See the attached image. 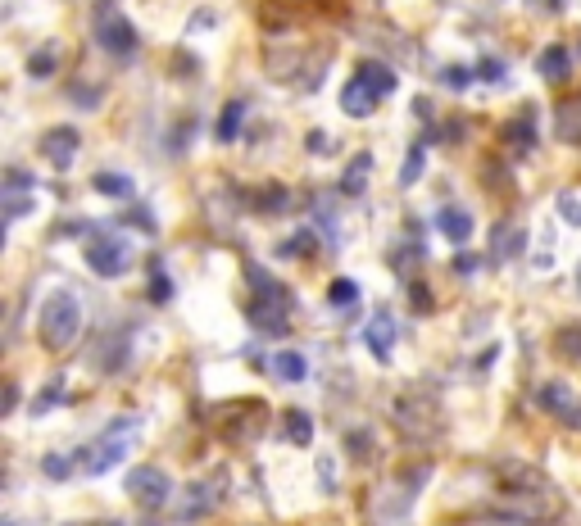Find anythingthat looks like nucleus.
<instances>
[{
    "label": "nucleus",
    "instance_id": "nucleus-20",
    "mask_svg": "<svg viewBox=\"0 0 581 526\" xmlns=\"http://www.w3.org/2000/svg\"><path fill=\"white\" fill-rule=\"evenodd\" d=\"M91 186H96L105 200H132V191H137L132 177H123V173H96V182H91Z\"/></svg>",
    "mask_w": 581,
    "mask_h": 526
},
{
    "label": "nucleus",
    "instance_id": "nucleus-31",
    "mask_svg": "<svg viewBox=\"0 0 581 526\" xmlns=\"http://www.w3.org/2000/svg\"><path fill=\"white\" fill-rule=\"evenodd\" d=\"M559 214H563V223L581 227V195L577 191H563L559 195Z\"/></svg>",
    "mask_w": 581,
    "mask_h": 526
},
{
    "label": "nucleus",
    "instance_id": "nucleus-32",
    "mask_svg": "<svg viewBox=\"0 0 581 526\" xmlns=\"http://www.w3.org/2000/svg\"><path fill=\"white\" fill-rule=\"evenodd\" d=\"M150 300H155V304H168V300H173V282H168V277L159 273V268H150Z\"/></svg>",
    "mask_w": 581,
    "mask_h": 526
},
{
    "label": "nucleus",
    "instance_id": "nucleus-18",
    "mask_svg": "<svg viewBox=\"0 0 581 526\" xmlns=\"http://www.w3.org/2000/svg\"><path fill=\"white\" fill-rule=\"evenodd\" d=\"M241 118H246V100H227L223 114H218L214 137H218V141H237V137H241Z\"/></svg>",
    "mask_w": 581,
    "mask_h": 526
},
{
    "label": "nucleus",
    "instance_id": "nucleus-5",
    "mask_svg": "<svg viewBox=\"0 0 581 526\" xmlns=\"http://www.w3.org/2000/svg\"><path fill=\"white\" fill-rule=\"evenodd\" d=\"M96 41L114 59H132V55H137V46H141L137 28H132V23L114 10V5H100V14H96Z\"/></svg>",
    "mask_w": 581,
    "mask_h": 526
},
{
    "label": "nucleus",
    "instance_id": "nucleus-29",
    "mask_svg": "<svg viewBox=\"0 0 581 526\" xmlns=\"http://www.w3.org/2000/svg\"><path fill=\"white\" fill-rule=\"evenodd\" d=\"M423 164H427V150L414 146V150H409V159H404V168H400V182H404V186H414L418 177H423Z\"/></svg>",
    "mask_w": 581,
    "mask_h": 526
},
{
    "label": "nucleus",
    "instance_id": "nucleus-21",
    "mask_svg": "<svg viewBox=\"0 0 581 526\" xmlns=\"http://www.w3.org/2000/svg\"><path fill=\"white\" fill-rule=\"evenodd\" d=\"M554 132H559L568 146H581V105H563L559 109V123H554Z\"/></svg>",
    "mask_w": 581,
    "mask_h": 526
},
{
    "label": "nucleus",
    "instance_id": "nucleus-43",
    "mask_svg": "<svg viewBox=\"0 0 581 526\" xmlns=\"http://www.w3.org/2000/svg\"><path fill=\"white\" fill-rule=\"evenodd\" d=\"M5 526H23V522H19V517H10V522H5Z\"/></svg>",
    "mask_w": 581,
    "mask_h": 526
},
{
    "label": "nucleus",
    "instance_id": "nucleus-36",
    "mask_svg": "<svg viewBox=\"0 0 581 526\" xmlns=\"http://www.w3.org/2000/svg\"><path fill=\"white\" fill-rule=\"evenodd\" d=\"M473 78H477V69H445V87H454V91H463Z\"/></svg>",
    "mask_w": 581,
    "mask_h": 526
},
{
    "label": "nucleus",
    "instance_id": "nucleus-6",
    "mask_svg": "<svg viewBox=\"0 0 581 526\" xmlns=\"http://www.w3.org/2000/svg\"><path fill=\"white\" fill-rule=\"evenodd\" d=\"M536 404H541L554 422H563L568 431H581V395L572 386H563V381H541V386H536Z\"/></svg>",
    "mask_w": 581,
    "mask_h": 526
},
{
    "label": "nucleus",
    "instance_id": "nucleus-16",
    "mask_svg": "<svg viewBox=\"0 0 581 526\" xmlns=\"http://www.w3.org/2000/svg\"><path fill=\"white\" fill-rule=\"evenodd\" d=\"M368 173H373V155H355L350 164H345V173H341V195H359L368 186Z\"/></svg>",
    "mask_w": 581,
    "mask_h": 526
},
{
    "label": "nucleus",
    "instance_id": "nucleus-25",
    "mask_svg": "<svg viewBox=\"0 0 581 526\" xmlns=\"http://www.w3.org/2000/svg\"><path fill=\"white\" fill-rule=\"evenodd\" d=\"M60 400H64V377H50V386L41 390L37 400H32V413H50Z\"/></svg>",
    "mask_w": 581,
    "mask_h": 526
},
{
    "label": "nucleus",
    "instance_id": "nucleus-4",
    "mask_svg": "<svg viewBox=\"0 0 581 526\" xmlns=\"http://www.w3.org/2000/svg\"><path fill=\"white\" fill-rule=\"evenodd\" d=\"M87 268L96 277H123L132 268V250H128V241H123L119 232H100V236H91L87 241Z\"/></svg>",
    "mask_w": 581,
    "mask_h": 526
},
{
    "label": "nucleus",
    "instance_id": "nucleus-26",
    "mask_svg": "<svg viewBox=\"0 0 581 526\" xmlns=\"http://www.w3.org/2000/svg\"><path fill=\"white\" fill-rule=\"evenodd\" d=\"M513 250H522V232H509V223H500V227H495L491 254H495V259H504V254H513Z\"/></svg>",
    "mask_w": 581,
    "mask_h": 526
},
{
    "label": "nucleus",
    "instance_id": "nucleus-40",
    "mask_svg": "<svg viewBox=\"0 0 581 526\" xmlns=\"http://www.w3.org/2000/svg\"><path fill=\"white\" fill-rule=\"evenodd\" d=\"M327 146H332V141H327L323 132H309V150H314V155H318V150H327Z\"/></svg>",
    "mask_w": 581,
    "mask_h": 526
},
{
    "label": "nucleus",
    "instance_id": "nucleus-12",
    "mask_svg": "<svg viewBox=\"0 0 581 526\" xmlns=\"http://www.w3.org/2000/svg\"><path fill=\"white\" fill-rule=\"evenodd\" d=\"M246 277H250V286H255V300H264V304H282V309L291 304V291H286V286L277 282L273 273H264L259 263H250Z\"/></svg>",
    "mask_w": 581,
    "mask_h": 526
},
{
    "label": "nucleus",
    "instance_id": "nucleus-8",
    "mask_svg": "<svg viewBox=\"0 0 581 526\" xmlns=\"http://www.w3.org/2000/svg\"><path fill=\"white\" fill-rule=\"evenodd\" d=\"M128 495L137 499L146 513H155V508L164 504L168 495H173V481H168L159 468H132L128 472Z\"/></svg>",
    "mask_w": 581,
    "mask_h": 526
},
{
    "label": "nucleus",
    "instance_id": "nucleus-33",
    "mask_svg": "<svg viewBox=\"0 0 581 526\" xmlns=\"http://www.w3.org/2000/svg\"><path fill=\"white\" fill-rule=\"evenodd\" d=\"M28 73H32V78H50V73H55V50H41V55H32L28 59Z\"/></svg>",
    "mask_w": 581,
    "mask_h": 526
},
{
    "label": "nucleus",
    "instance_id": "nucleus-2",
    "mask_svg": "<svg viewBox=\"0 0 581 526\" xmlns=\"http://www.w3.org/2000/svg\"><path fill=\"white\" fill-rule=\"evenodd\" d=\"M82 336V300L73 291H55L41 304V345L46 350H69Z\"/></svg>",
    "mask_w": 581,
    "mask_h": 526
},
{
    "label": "nucleus",
    "instance_id": "nucleus-9",
    "mask_svg": "<svg viewBox=\"0 0 581 526\" xmlns=\"http://www.w3.org/2000/svg\"><path fill=\"white\" fill-rule=\"evenodd\" d=\"M364 345L373 350V359H377V363L391 359V350H395V318H391L386 309H377L373 318H368V327H364Z\"/></svg>",
    "mask_w": 581,
    "mask_h": 526
},
{
    "label": "nucleus",
    "instance_id": "nucleus-28",
    "mask_svg": "<svg viewBox=\"0 0 581 526\" xmlns=\"http://www.w3.org/2000/svg\"><path fill=\"white\" fill-rule=\"evenodd\" d=\"M345 454L350 458H373V431H350V436H345Z\"/></svg>",
    "mask_w": 581,
    "mask_h": 526
},
{
    "label": "nucleus",
    "instance_id": "nucleus-37",
    "mask_svg": "<svg viewBox=\"0 0 581 526\" xmlns=\"http://www.w3.org/2000/svg\"><path fill=\"white\" fill-rule=\"evenodd\" d=\"M409 295H414V309H418V313H427V309H432V295H427V286H423V282H414V286H409Z\"/></svg>",
    "mask_w": 581,
    "mask_h": 526
},
{
    "label": "nucleus",
    "instance_id": "nucleus-24",
    "mask_svg": "<svg viewBox=\"0 0 581 526\" xmlns=\"http://www.w3.org/2000/svg\"><path fill=\"white\" fill-rule=\"evenodd\" d=\"M0 195H5V218H10V223H14V218H23V214L32 209V195H23L19 186H5Z\"/></svg>",
    "mask_w": 581,
    "mask_h": 526
},
{
    "label": "nucleus",
    "instance_id": "nucleus-30",
    "mask_svg": "<svg viewBox=\"0 0 581 526\" xmlns=\"http://www.w3.org/2000/svg\"><path fill=\"white\" fill-rule=\"evenodd\" d=\"M277 254H282V259H291V254H314V236H309V232H296L291 241L277 245Z\"/></svg>",
    "mask_w": 581,
    "mask_h": 526
},
{
    "label": "nucleus",
    "instance_id": "nucleus-14",
    "mask_svg": "<svg viewBox=\"0 0 581 526\" xmlns=\"http://www.w3.org/2000/svg\"><path fill=\"white\" fill-rule=\"evenodd\" d=\"M282 436H286V445H300V449H305L309 440H314V418H309L305 409H286L282 413Z\"/></svg>",
    "mask_w": 581,
    "mask_h": 526
},
{
    "label": "nucleus",
    "instance_id": "nucleus-44",
    "mask_svg": "<svg viewBox=\"0 0 581 526\" xmlns=\"http://www.w3.org/2000/svg\"><path fill=\"white\" fill-rule=\"evenodd\" d=\"M577 291H581V273H577Z\"/></svg>",
    "mask_w": 581,
    "mask_h": 526
},
{
    "label": "nucleus",
    "instance_id": "nucleus-15",
    "mask_svg": "<svg viewBox=\"0 0 581 526\" xmlns=\"http://www.w3.org/2000/svg\"><path fill=\"white\" fill-rule=\"evenodd\" d=\"M246 313H250V322H255L259 332H268V336H282V332H286V309H282V304H264V300H255Z\"/></svg>",
    "mask_w": 581,
    "mask_h": 526
},
{
    "label": "nucleus",
    "instance_id": "nucleus-19",
    "mask_svg": "<svg viewBox=\"0 0 581 526\" xmlns=\"http://www.w3.org/2000/svg\"><path fill=\"white\" fill-rule=\"evenodd\" d=\"M273 377H282V381H305L309 377V359L300 350H282L273 359Z\"/></svg>",
    "mask_w": 581,
    "mask_h": 526
},
{
    "label": "nucleus",
    "instance_id": "nucleus-7",
    "mask_svg": "<svg viewBox=\"0 0 581 526\" xmlns=\"http://www.w3.org/2000/svg\"><path fill=\"white\" fill-rule=\"evenodd\" d=\"M78 150H82V132L73 123H60V127H46V132H41V155H46V164L55 168V173H69Z\"/></svg>",
    "mask_w": 581,
    "mask_h": 526
},
{
    "label": "nucleus",
    "instance_id": "nucleus-13",
    "mask_svg": "<svg viewBox=\"0 0 581 526\" xmlns=\"http://www.w3.org/2000/svg\"><path fill=\"white\" fill-rule=\"evenodd\" d=\"M536 73H541L545 82H568V73H572L568 46H545V55L536 59Z\"/></svg>",
    "mask_w": 581,
    "mask_h": 526
},
{
    "label": "nucleus",
    "instance_id": "nucleus-34",
    "mask_svg": "<svg viewBox=\"0 0 581 526\" xmlns=\"http://www.w3.org/2000/svg\"><path fill=\"white\" fill-rule=\"evenodd\" d=\"M559 350L568 354V359H581V327H563V332H559Z\"/></svg>",
    "mask_w": 581,
    "mask_h": 526
},
{
    "label": "nucleus",
    "instance_id": "nucleus-22",
    "mask_svg": "<svg viewBox=\"0 0 581 526\" xmlns=\"http://www.w3.org/2000/svg\"><path fill=\"white\" fill-rule=\"evenodd\" d=\"M327 300H332V304H336V309H350V304H355V300H359V286H355V282H350V277H336V282H332V286H327Z\"/></svg>",
    "mask_w": 581,
    "mask_h": 526
},
{
    "label": "nucleus",
    "instance_id": "nucleus-17",
    "mask_svg": "<svg viewBox=\"0 0 581 526\" xmlns=\"http://www.w3.org/2000/svg\"><path fill=\"white\" fill-rule=\"evenodd\" d=\"M355 78H364L368 87L377 91V96H391V91H395V82H400L391 69H386V64H377V59H364V64H359V69H355Z\"/></svg>",
    "mask_w": 581,
    "mask_h": 526
},
{
    "label": "nucleus",
    "instance_id": "nucleus-35",
    "mask_svg": "<svg viewBox=\"0 0 581 526\" xmlns=\"http://www.w3.org/2000/svg\"><path fill=\"white\" fill-rule=\"evenodd\" d=\"M477 78H486V82H504V78H509V69H504L500 59H482V64H477Z\"/></svg>",
    "mask_w": 581,
    "mask_h": 526
},
{
    "label": "nucleus",
    "instance_id": "nucleus-3",
    "mask_svg": "<svg viewBox=\"0 0 581 526\" xmlns=\"http://www.w3.org/2000/svg\"><path fill=\"white\" fill-rule=\"evenodd\" d=\"M223 499H227V472H209V477L191 481V486L182 490L178 517H182V522H205V517L214 513Z\"/></svg>",
    "mask_w": 581,
    "mask_h": 526
},
{
    "label": "nucleus",
    "instance_id": "nucleus-39",
    "mask_svg": "<svg viewBox=\"0 0 581 526\" xmlns=\"http://www.w3.org/2000/svg\"><path fill=\"white\" fill-rule=\"evenodd\" d=\"M14 404H19V386L10 381V386H5V409H0V413H14Z\"/></svg>",
    "mask_w": 581,
    "mask_h": 526
},
{
    "label": "nucleus",
    "instance_id": "nucleus-23",
    "mask_svg": "<svg viewBox=\"0 0 581 526\" xmlns=\"http://www.w3.org/2000/svg\"><path fill=\"white\" fill-rule=\"evenodd\" d=\"M73 468H78V463H73V458H64V454H46V458H41V472H46L50 481H69Z\"/></svg>",
    "mask_w": 581,
    "mask_h": 526
},
{
    "label": "nucleus",
    "instance_id": "nucleus-38",
    "mask_svg": "<svg viewBox=\"0 0 581 526\" xmlns=\"http://www.w3.org/2000/svg\"><path fill=\"white\" fill-rule=\"evenodd\" d=\"M477 263H482V259H477V254H459V259H454V273H459V277H468V273H477Z\"/></svg>",
    "mask_w": 581,
    "mask_h": 526
},
{
    "label": "nucleus",
    "instance_id": "nucleus-42",
    "mask_svg": "<svg viewBox=\"0 0 581 526\" xmlns=\"http://www.w3.org/2000/svg\"><path fill=\"white\" fill-rule=\"evenodd\" d=\"M91 526H123V522H91Z\"/></svg>",
    "mask_w": 581,
    "mask_h": 526
},
{
    "label": "nucleus",
    "instance_id": "nucleus-41",
    "mask_svg": "<svg viewBox=\"0 0 581 526\" xmlns=\"http://www.w3.org/2000/svg\"><path fill=\"white\" fill-rule=\"evenodd\" d=\"M141 526H164V522H155V517H146V522H141Z\"/></svg>",
    "mask_w": 581,
    "mask_h": 526
},
{
    "label": "nucleus",
    "instance_id": "nucleus-1",
    "mask_svg": "<svg viewBox=\"0 0 581 526\" xmlns=\"http://www.w3.org/2000/svg\"><path fill=\"white\" fill-rule=\"evenodd\" d=\"M141 427H146V422H141V418H114L105 431H100L96 440H91L87 449H82L78 468L87 472V477H105L109 468H119L123 458H128V449L137 445Z\"/></svg>",
    "mask_w": 581,
    "mask_h": 526
},
{
    "label": "nucleus",
    "instance_id": "nucleus-11",
    "mask_svg": "<svg viewBox=\"0 0 581 526\" xmlns=\"http://www.w3.org/2000/svg\"><path fill=\"white\" fill-rule=\"evenodd\" d=\"M436 227H441V236H445V241H454V245L473 241V214L459 209V205H445L441 214H436Z\"/></svg>",
    "mask_w": 581,
    "mask_h": 526
},
{
    "label": "nucleus",
    "instance_id": "nucleus-27",
    "mask_svg": "<svg viewBox=\"0 0 581 526\" xmlns=\"http://www.w3.org/2000/svg\"><path fill=\"white\" fill-rule=\"evenodd\" d=\"M296 200H291V191L286 186H264V195H259V209H268V214H277V209H291Z\"/></svg>",
    "mask_w": 581,
    "mask_h": 526
},
{
    "label": "nucleus",
    "instance_id": "nucleus-10",
    "mask_svg": "<svg viewBox=\"0 0 581 526\" xmlns=\"http://www.w3.org/2000/svg\"><path fill=\"white\" fill-rule=\"evenodd\" d=\"M377 100H382V96H377V91L368 87L364 78L345 82V91H341V109H345V114H350V118H368V114H373V109H377Z\"/></svg>",
    "mask_w": 581,
    "mask_h": 526
}]
</instances>
